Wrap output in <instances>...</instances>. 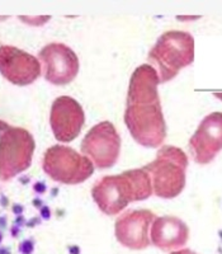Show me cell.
<instances>
[{"instance_id": "cell-9", "label": "cell", "mask_w": 222, "mask_h": 254, "mask_svg": "<svg viewBox=\"0 0 222 254\" xmlns=\"http://www.w3.org/2000/svg\"><path fill=\"white\" fill-rule=\"evenodd\" d=\"M222 150V112L206 116L189 140V151L194 162L210 164Z\"/></svg>"}, {"instance_id": "cell-5", "label": "cell", "mask_w": 222, "mask_h": 254, "mask_svg": "<svg viewBox=\"0 0 222 254\" xmlns=\"http://www.w3.org/2000/svg\"><path fill=\"white\" fill-rule=\"evenodd\" d=\"M42 167L50 178L63 185L83 183L94 172V164L89 158L65 145L47 149Z\"/></svg>"}, {"instance_id": "cell-11", "label": "cell", "mask_w": 222, "mask_h": 254, "mask_svg": "<svg viewBox=\"0 0 222 254\" xmlns=\"http://www.w3.org/2000/svg\"><path fill=\"white\" fill-rule=\"evenodd\" d=\"M84 121L83 107L71 97L62 95L52 103L50 125L57 141L70 142L75 140L83 128Z\"/></svg>"}, {"instance_id": "cell-12", "label": "cell", "mask_w": 222, "mask_h": 254, "mask_svg": "<svg viewBox=\"0 0 222 254\" xmlns=\"http://www.w3.org/2000/svg\"><path fill=\"white\" fill-rule=\"evenodd\" d=\"M155 215L150 210L126 211L117 219L114 226L115 238L123 247L141 251L150 246L149 230Z\"/></svg>"}, {"instance_id": "cell-6", "label": "cell", "mask_w": 222, "mask_h": 254, "mask_svg": "<svg viewBox=\"0 0 222 254\" xmlns=\"http://www.w3.org/2000/svg\"><path fill=\"white\" fill-rule=\"evenodd\" d=\"M33 151V136L22 127H9L0 139V179L9 181L28 169Z\"/></svg>"}, {"instance_id": "cell-14", "label": "cell", "mask_w": 222, "mask_h": 254, "mask_svg": "<svg viewBox=\"0 0 222 254\" xmlns=\"http://www.w3.org/2000/svg\"><path fill=\"white\" fill-rule=\"evenodd\" d=\"M9 125L6 124V122H4V121H0V139H1V136H3V133L5 132L6 130H8L9 128Z\"/></svg>"}, {"instance_id": "cell-4", "label": "cell", "mask_w": 222, "mask_h": 254, "mask_svg": "<svg viewBox=\"0 0 222 254\" xmlns=\"http://www.w3.org/2000/svg\"><path fill=\"white\" fill-rule=\"evenodd\" d=\"M188 156L182 149L163 146L154 162L145 165L153 183L154 194L160 198H174L182 193L187 179Z\"/></svg>"}, {"instance_id": "cell-2", "label": "cell", "mask_w": 222, "mask_h": 254, "mask_svg": "<svg viewBox=\"0 0 222 254\" xmlns=\"http://www.w3.org/2000/svg\"><path fill=\"white\" fill-rule=\"evenodd\" d=\"M154 193L151 178L144 168L99 179L92 188V197L106 215L121 214L130 202L144 201Z\"/></svg>"}, {"instance_id": "cell-13", "label": "cell", "mask_w": 222, "mask_h": 254, "mask_svg": "<svg viewBox=\"0 0 222 254\" xmlns=\"http://www.w3.org/2000/svg\"><path fill=\"white\" fill-rule=\"evenodd\" d=\"M151 242L162 251H178L187 244L189 229L175 216L156 217L151 225Z\"/></svg>"}, {"instance_id": "cell-7", "label": "cell", "mask_w": 222, "mask_h": 254, "mask_svg": "<svg viewBox=\"0 0 222 254\" xmlns=\"http://www.w3.org/2000/svg\"><path fill=\"white\" fill-rule=\"evenodd\" d=\"M81 151L99 169L113 167L121 153V137L114 125L103 121L92 127L83 139Z\"/></svg>"}, {"instance_id": "cell-1", "label": "cell", "mask_w": 222, "mask_h": 254, "mask_svg": "<svg viewBox=\"0 0 222 254\" xmlns=\"http://www.w3.org/2000/svg\"><path fill=\"white\" fill-rule=\"evenodd\" d=\"M159 84L160 78L155 67L144 64L133 71L128 85L124 124L133 140L145 147L162 146L166 137Z\"/></svg>"}, {"instance_id": "cell-3", "label": "cell", "mask_w": 222, "mask_h": 254, "mask_svg": "<svg viewBox=\"0 0 222 254\" xmlns=\"http://www.w3.org/2000/svg\"><path fill=\"white\" fill-rule=\"evenodd\" d=\"M147 60L158 71L160 83L170 81L194 61L193 36L184 31L165 32L150 50Z\"/></svg>"}, {"instance_id": "cell-8", "label": "cell", "mask_w": 222, "mask_h": 254, "mask_svg": "<svg viewBox=\"0 0 222 254\" xmlns=\"http://www.w3.org/2000/svg\"><path fill=\"white\" fill-rule=\"evenodd\" d=\"M38 60L44 66L45 79L51 84L66 85L78 75L79 59L66 45L58 42L46 45L38 54Z\"/></svg>"}, {"instance_id": "cell-10", "label": "cell", "mask_w": 222, "mask_h": 254, "mask_svg": "<svg viewBox=\"0 0 222 254\" xmlns=\"http://www.w3.org/2000/svg\"><path fill=\"white\" fill-rule=\"evenodd\" d=\"M38 59L14 46H0V74L15 85H29L41 75Z\"/></svg>"}, {"instance_id": "cell-15", "label": "cell", "mask_w": 222, "mask_h": 254, "mask_svg": "<svg viewBox=\"0 0 222 254\" xmlns=\"http://www.w3.org/2000/svg\"><path fill=\"white\" fill-rule=\"evenodd\" d=\"M170 254H197V253L193 251H190V249H178V251L171 252Z\"/></svg>"}, {"instance_id": "cell-16", "label": "cell", "mask_w": 222, "mask_h": 254, "mask_svg": "<svg viewBox=\"0 0 222 254\" xmlns=\"http://www.w3.org/2000/svg\"><path fill=\"white\" fill-rule=\"evenodd\" d=\"M216 97H217V98H221L222 99V94H216Z\"/></svg>"}]
</instances>
